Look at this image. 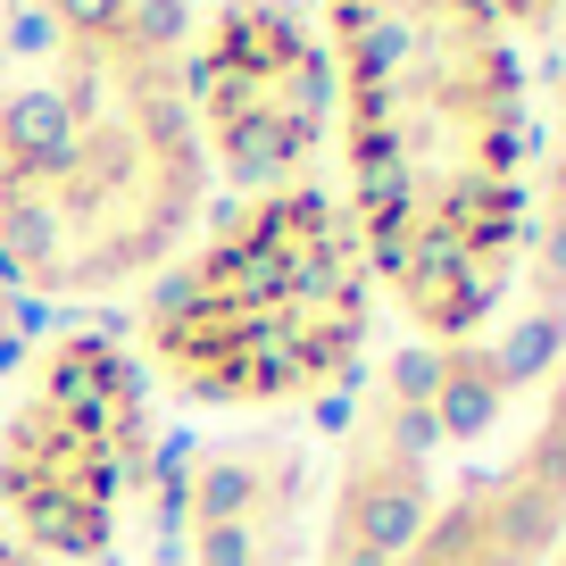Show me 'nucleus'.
I'll list each match as a JSON object with an SVG mask.
<instances>
[{
	"label": "nucleus",
	"mask_w": 566,
	"mask_h": 566,
	"mask_svg": "<svg viewBox=\"0 0 566 566\" xmlns=\"http://www.w3.org/2000/svg\"><path fill=\"white\" fill-rule=\"evenodd\" d=\"M334 59V200L408 342L492 334L542 159V67L492 0H308Z\"/></svg>",
	"instance_id": "f257e3e1"
},
{
	"label": "nucleus",
	"mask_w": 566,
	"mask_h": 566,
	"mask_svg": "<svg viewBox=\"0 0 566 566\" xmlns=\"http://www.w3.org/2000/svg\"><path fill=\"white\" fill-rule=\"evenodd\" d=\"M217 184L176 67L0 42V283L51 308L142 301L209 226Z\"/></svg>",
	"instance_id": "f03ea898"
},
{
	"label": "nucleus",
	"mask_w": 566,
	"mask_h": 566,
	"mask_svg": "<svg viewBox=\"0 0 566 566\" xmlns=\"http://www.w3.org/2000/svg\"><path fill=\"white\" fill-rule=\"evenodd\" d=\"M384 301L334 184L217 200L134 301L150 391L209 424H292L367 384Z\"/></svg>",
	"instance_id": "7ed1b4c3"
},
{
	"label": "nucleus",
	"mask_w": 566,
	"mask_h": 566,
	"mask_svg": "<svg viewBox=\"0 0 566 566\" xmlns=\"http://www.w3.org/2000/svg\"><path fill=\"white\" fill-rule=\"evenodd\" d=\"M167 400L125 325L67 317L0 391V549L34 566H117L159 516Z\"/></svg>",
	"instance_id": "20e7f679"
},
{
	"label": "nucleus",
	"mask_w": 566,
	"mask_h": 566,
	"mask_svg": "<svg viewBox=\"0 0 566 566\" xmlns=\"http://www.w3.org/2000/svg\"><path fill=\"white\" fill-rule=\"evenodd\" d=\"M176 84L217 200L334 176V59L308 0H200Z\"/></svg>",
	"instance_id": "39448f33"
},
{
	"label": "nucleus",
	"mask_w": 566,
	"mask_h": 566,
	"mask_svg": "<svg viewBox=\"0 0 566 566\" xmlns=\"http://www.w3.org/2000/svg\"><path fill=\"white\" fill-rule=\"evenodd\" d=\"M317 475L325 459L292 424H200L159 475L176 566H308Z\"/></svg>",
	"instance_id": "423d86ee"
},
{
	"label": "nucleus",
	"mask_w": 566,
	"mask_h": 566,
	"mask_svg": "<svg viewBox=\"0 0 566 566\" xmlns=\"http://www.w3.org/2000/svg\"><path fill=\"white\" fill-rule=\"evenodd\" d=\"M566 542V350L533 384L525 424L500 459L442 475L408 566H549Z\"/></svg>",
	"instance_id": "0eeeda50"
},
{
	"label": "nucleus",
	"mask_w": 566,
	"mask_h": 566,
	"mask_svg": "<svg viewBox=\"0 0 566 566\" xmlns=\"http://www.w3.org/2000/svg\"><path fill=\"white\" fill-rule=\"evenodd\" d=\"M200 0H18L9 51L34 59H108V67H176Z\"/></svg>",
	"instance_id": "6e6552de"
},
{
	"label": "nucleus",
	"mask_w": 566,
	"mask_h": 566,
	"mask_svg": "<svg viewBox=\"0 0 566 566\" xmlns=\"http://www.w3.org/2000/svg\"><path fill=\"white\" fill-rule=\"evenodd\" d=\"M492 9H500L509 25H516V34H533L542 51H549V42L566 34V0H492Z\"/></svg>",
	"instance_id": "1a4fd4ad"
},
{
	"label": "nucleus",
	"mask_w": 566,
	"mask_h": 566,
	"mask_svg": "<svg viewBox=\"0 0 566 566\" xmlns=\"http://www.w3.org/2000/svg\"><path fill=\"white\" fill-rule=\"evenodd\" d=\"M0 566H34V558H18V549H0Z\"/></svg>",
	"instance_id": "9d476101"
},
{
	"label": "nucleus",
	"mask_w": 566,
	"mask_h": 566,
	"mask_svg": "<svg viewBox=\"0 0 566 566\" xmlns=\"http://www.w3.org/2000/svg\"><path fill=\"white\" fill-rule=\"evenodd\" d=\"M549 566H566V542H558V549H549Z\"/></svg>",
	"instance_id": "9b49d317"
}]
</instances>
